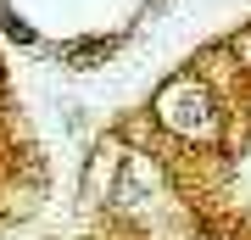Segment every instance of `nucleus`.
I'll return each mask as SVG.
<instances>
[{
    "mask_svg": "<svg viewBox=\"0 0 251 240\" xmlns=\"http://www.w3.org/2000/svg\"><path fill=\"white\" fill-rule=\"evenodd\" d=\"M162 123L179 129V134H206L212 129V95H206L201 84H173L168 95H162Z\"/></svg>",
    "mask_w": 251,
    "mask_h": 240,
    "instance_id": "obj_1",
    "label": "nucleus"
},
{
    "mask_svg": "<svg viewBox=\"0 0 251 240\" xmlns=\"http://www.w3.org/2000/svg\"><path fill=\"white\" fill-rule=\"evenodd\" d=\"M6 34H11V39H23V45H28V39H34V28H28V23H17V17H6Z\"/></svg>",
    "mask_w": 251,
    "mask_h": 240,
    "instance_id": "obj_2",
    "label": "nucleus"
}]
</instances>
